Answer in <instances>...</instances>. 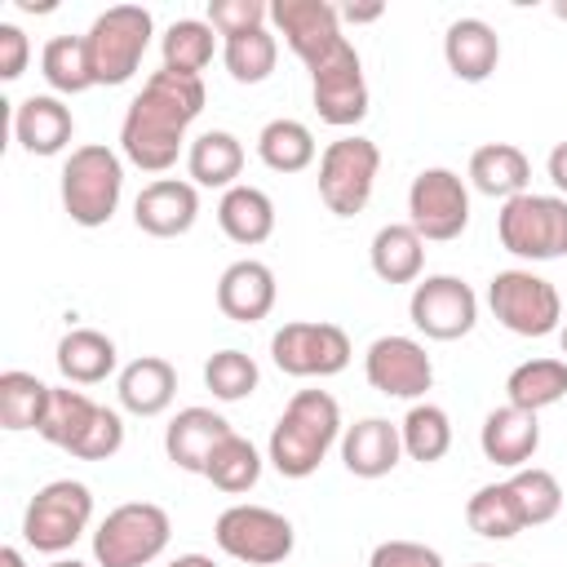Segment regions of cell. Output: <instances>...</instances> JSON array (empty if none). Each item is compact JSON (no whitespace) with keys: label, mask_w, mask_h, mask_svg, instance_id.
<instances>
[{"label":"cell","mask_w":567,"mask_h":567,"mask_svg":"<svg viewBox=\"0 0 567 567\" xmlns=\"http://www.w3.org/2000/svg\"><path fill=\"white\" fill-rule=\"evenodd\" d=\"M208 93L199 75L182 71H151L142 93L128 102L124 124H120V151L133 168L142 173H168L186 146V128L199 120Z\"/></svg>","instance_id":"cell-1"},{"label":"cell","mask_w":567,"mask_h":567,"mask_svg":"<svg viewBox=\"0 0 567 567\" xmlns=\"http://www.w3.org/2000/svg\"><path fill=\"white\" fill-rule=\"evenodd\" d=\"M332 443H341L337 399L328 390H297L270 430L266 461L284 478H310L323 465V456L332 452Z\"/></svg>","instance_id":"cell-2"},{"label":"cell","mask_w":567,"mask_h":567,"mask_svg":"<svg viewBox=\"0 0 567 567\" xmlns=\"http://www.w3.org/2000/svg\"><path fill=\"white\" fill-rule=\"evenodd\" d=\"M155 35V18L142 4H111L106 13H97L84 31V49H89V71H93V89L106 84H128L151 49Z\"/></svg>","instance_id":"cell-3"},{"label":"cell","mask_w":567,"mask_h":567,"mask_svg":"<svg viewBox=\"0 0 567 567\" xmlns=\"http://www.w3.org/2000/svg\"><path fill=\"white\" fill-rule=\"evenodd\" d=\"M124 195V159L102 146V142H84L66 155L62 164V208L75 226L97 230L115 217Z\"/></svg>","instance_id":"cell-4"},{"label":"cell","mask_w":567,"mask_h":567,"mask_svg":"<svg viewBox=\"0 0 567 567\" xmlns=\"http://www.w3.org/2000/svg\"><path fill=\"white\" fill-rule=\"evenodd\" d=\"M173 523L168 509L155 501H124L115 505L93 532V563L97 567H151L168 549Z\"/></svg>","instance_id":"cell-5"},{"label":"cell","mask_w":567,"mask_h":567,"mask_svg":"<svg viewBox=\"0 0 567 567\" xmlns=\"http://www.w3.org/2000/svg\"><path fill=\"white\" fill-rule=\"evenodd\" d=\"M496 239L518 261H558L567 257V199L523 190L501 204Z\"/></svg>","instance_id":"cell-6"},{"label":"cell","mask_w":567,"mask_h":567,"mask_svg":"<svg viewBox=\"0 0 567 567\" xmlns=\"http://www.w3.org/2000/svg\"><path fill=\"white\" fill-rule=\"evenodd\" d=\"M93 523V492L75 478H53L44 483L22 514V540L35 554H53L62 558Z\"/></svg>","instance_id":"cell-7"},{"label":"cell","mask_w":567,"mask_h":567,"mask_svg":"<svg viewBox=\"0 0 567 567\" xmlns=\"http://www.w3.org/2000/svg\"><path fill=\"white\" fill-rule=\"evenodd\" d=\"M487 310L514 337H549L563 328V297L536 270H496L487 284Z\"/></svg>","instance_id":"cell-8"},{"label":"cell","mask_w":567,"mask_h":567,"mask_svg":"<svg viewBox=\"0 0 567 567\" xmlns=\"http://www.w3.org/2000/svg\"><path fill=\"white\" fill-rule=\"evenodd\" d=\"M381 173V151L372 137L346 133L323 146L319 155V199L332 217H354L368 208L372 186Z\"/></svg>","instance_id":"cell-9"},{"label":"cell","mask_w":567,"mask_h":567,"mask_svg":"<svg viewBox=\"0 0 567 567\" xmlns=\"http://www.w3.org/2000/svg\"><path fill=\"white\" fill-rule=\"evenodd\" d=\"M213 540L226 558L235 563H248V567H279L292 545H297V532L292 523L279 514V509H266V505H230L217 514L213 523Z\"/></svg>","instance_id":"cell-10"},{"label":"cell","mask_w":567,"mask_h":567,"mask_svg":"<svg viewBox=\"0 0 567 567\" xmlns=\"http://www.w3.org/2000/svg\"><path fill=\"white\" fill-rule=\"evenodd\" d=\"M350 337L346 328L337 323H323V319H292L284 323L275 337H270V359L284 377H297V381H323V377H337L350 368Z\"/></svg>","instance_id":"cell-11"},{"label":"cell","mask_w":567,"mask_h":567,"mask_svg":"<svg viewBox=\"0 0 567 567\" xmlns=\"http://www.w3.org/2000/svg\"><path fill=\"white\" fill-rule=\"evenodd\" d=\"M408 226L430 244H452L470 226V190L452 168H421L408 186Z\"/></svg>","instance_id":"cell-12"},{"label":"cell","mask_w":567,"mask_h":567,"mask_svg":"<svg viewBox=\"0 0 567 567\" xmlns=\"http://www.w3.org/2000/svg\"><path fill=\"white\" fill-rule=\"evenodd\" d=\"M408 319L430 341H461L478 323V297L461 275H425L412 284Z\"/></svg>","instance_id":"cell-13"},{"label":"cell","mask_w":567,"mask_h":567,"mask_svg":"<svg viewBox=\"0 0 567 567\" xmlns=\"http://www.w3.org/2000/svg\"><path fill=\"white\" fill-rule=\"evenodd\" d=\"M310 102L332 128H354L368 115V80L350 40H341L319 66H310Z\"/></svg>","instance_id":"cell-14"},{"label":"cell","mask_w":567,"mask_h":567,"mask_svg":"<svg viewBox=\"0 0 567 567\" xmlns=\"http://www.w3.org/2000/svg\"><path fill=\"white\" fill-rule=\"evenodd\" d=\"M363 377L385 399H421L434 385V363L416 337H377L363 354Z\"/></svg>","instance_id":"cell-15"},{"label":"cell","mask_w":567,"mask_h":567,"mask_svg":"<svg viewBox=\"0 0 567 567\" xmlns=\"http://www.w3.org/2000/svg\"><path fill=\"white\" fill-rule=\"evenodd\" d=\"M270 22L279 27L284 44L310 66H319L346 35H341V9L328 0H275Z\"/></svg>","instance_id":"cell-16"},{"label":"cell","mask_w":567,"mask_h":567,"mask_svg":"<svg viewBox=\"0 0 567 567\" xmlns=\"http://www.w3.org/2000/svg\"><path fill=\"white\" fill-rule=\"evenodd\" d=\"M199 217V186L182 177H155L133 199V221L151 239H177Z\"/></svg>","instance_id":"cell-17"},{"label":"cell","mask_w":567,"mask_h":567,"mask_svg":"<svg viewBox=\"0 0 567 567\" xmlns=\"http://www.w3.org/2000/svg\"><path fill=\"white\" fill-rule=\"evenodd\" d=\"M275 297H279V284H275V270L257 257H239L221 270L217 279V310L230 319V323H257L275 310Z\"/></svg>","instance_id":"cell-18"},{"label":"cell","mask_w":567,"mask_h":567,"mask_svg":"<svg viewBox=\"0 0 567 567\" xmlns=\"http://www.w3.org/2000/svg\"><path fill=\"white\" fill-rule=\"evenodd\" d=\"M478 447H483V456H487L492 465H501V470H523V465H532V456H536V447H540V421H536V412H523V408H514V403L492 408V412L483 416V425H478Z\"/></svg>","instance_id":"cell-19"},{"label":"cell","mask_w":567,"mask_h":567,"mask_svg":"<svg viewBox=\"0 0 567 567\" xmlns=\"http://www.w3.org/2000/svg\"><path fill=\"white\" fill-rule=\"evenodd\" d=\"M13 137L27 155H62L75 137V115L58 93H31L13 106Z\"/></svg>","instance_id":"cell-20"},{"label":"cell","mask_w":567,"mask_h":567,"mask_svg":"<svg viewBox=\"0 0 567 567\" xmlns=\"http://www.w3.org/2000/svg\"><path fill=\"white\" fill-rule=\"evenodd\" d=\"M341 465L354 478H385L403 456V434L385 416H363L341 430Z\"/></svg>","instance_id":"cell-21"},{"label":"cell","mask_w":567,"mask_h":567,"mask_svg":"<svg viewBox=\"0 0 567 567\" xmlns=\"http://www.w3.org/2000/svg\"><path fill=\"white\" fill-rule=\"evenodd\" d=\"M230 434H235V425H230L221 412H213V408H182V412L168 421V430H164V452H168V461H173L177 470L204 474L213 447H217L221 439H230Z\"/></svg>","instance_id":"cell-22"},{"label":"cell","mask_w":567,"mask_h":567,"mask_svg":"<svg viewBox=\"0 0 567 567\" xmlns=\"http://www.w3.org/2000/svg\"><path fill=\"white\" fill-rule=\"evenodd\" d=\"M443 62L456 80L483 84L501 62V35L483 18H456L443 35Z\"/></svg>","instance_id":"cell-23"},{"label":"cell","mask_w":567,"mask_h":567,"mask_svg":"<svg viewBox=\"0 0 567 567\" xmlns=\"http://www.w3.org/2000/svg\"><path fill=\"white\" fill-rule=\"evenodd\" d=\"M115 394H120V408L133 412V416H159L168 412L173 394H177V368L159 354H142L133 363L120 368V381H115Z\"/></svg>","instance_id":"cell-24"},{"label":"cell","mask_w":567,"mask_h":567,"mask_svg":"<svg viewBox=\"0 0 567 567\" xmlns=\"http://www.w3.org/2000/svg\"><path fill=\"white\" fill-rule=\"evenodd\" d=\"M217 226L230 244L239 248H257L275 235V199L261 190V186H230L221 190V204H217Z\"/></svg>","instance_id":"cell-25"},{"label":"cell","mask_w":567,"mask_h":567,"mask_svg":"<svg viewBox=\"0 0 567 567\" xmlns=\"http://www.w3.org/2000/svg\"><path fill=\"white\" fill-rule=\"evenodd\" d=\"M53 359H58V372H62L66 385H97V381H106L115 372L120 350L97 328H71L58 341V354Z\"/></svg>","instance_id":"cell-26"},{"label":"cell","mask_w":567,"mask_h":567,"mask_svg":"<svg viewBox=\"0 0 567 567\" xmlns=\"http://www.w3.org/2000/svg\"><path fill=\"white\" fill-rule=\"evenodd\" d=\"M186 173L195 186H208V190H230L239 186L235 177L244 173V142L226 128H208L199 133L190 146H186Z\"/></svg>","instance_id":"cell-27"},{"label":"cell","mask_w":567,"mask_h":567,"mask_svg":"<svg viewBox=\"0 0 567 567\" xmlns=\"http://www.w3.org/2000/svg\"><path fill=\"white\" fill-rule=\"evenodd\" d=\"M470 182L478 195H492V199H514L527 190L532 182V164L527 155L514 146V142H487L470 155Z\"/></svg>","instance_id":"cell-28"},{"label":"cell","mask_w":567,"mask_h":567,"mask_svg":"<svg viewBox=\"0 0 567 567\" xmlns=\"http://www.w3.org/2000/svg\"><path fill=\"white\" fill-rule=\"evenodd\" d=\"M368 261L381 284H416L425 270V239L408 221H390L372 235Z\"/></svg>","instance_id":"cell-29"},{"label":"cell","mask_w":567,"mask_h":567,"mask_svg":"<svg viewBox=\"0 0 567 567\" xmlns=\"http://www.w3.org/2000/svg\"><path fill=\"white\" fill-rule=\"evenodd\" d=\"M465 523H470V532H478L483 540H514V536L527 527V518H523V509H518V496H514L509 478H505V483H483V487L465 501Z\"/></svg>","instance_id":"cell-30"},{"label":"cell","mask_w":567,"mask_h":567,"mask_svg":"<svg viewBox=\"0 0 567 567\" xmlns=\"http://www.w3.org/2000/svg\"><path fill=\"white\" fill-rule=\"evenodd\" d=\"M505 399L523 412H540L567 399V359H527L505 377Z\"/></svg>","instance_id":"cell-31"},{"label":"cell","mask_w":567,"mask_h":567,"mask_svg":"<svg viewBox=\"0 0 567 567\" xmlns=\"http://www.w3.org/2000/svg\"><path fill=\"white\" fill-rule=\"evenodd\" d=\"M319 146H315V133L301 124V120H270L261 133H257V159L270 168V173H306L315 164Z\"/></svg>","instance_id":"cell-32"},{"label":"cell","mask_w":567,"mask_h":567,"mask_svg":"<svg viewBox=\"0 0 567 567\" xmlns=\"http://www.w3.org/2000/svg\"><path fill=\"white\" fill-rule=\"evenodd\" d=\"M97 408H102V403H93L84 390H71V385H53V390H49V408H44V421H40V430H35V434H40L44 443H53V447L71 452V447L80 443V434L93 425Z\"/></svg>","instance_id":"cell-33"},{"label":"cell","mask_w":567,"mask_h":567,"mask_svg":"<svg viewBox=\"0 0 567 567\" xmlns=\"http://www.w3.org/2000/svg\"><path fill=\"white\" fill-rule=\"evenodd\" d=\"M49 390L35 372H22V368H9L0 372V425L22 434V430H40L44 421V408H49Z\"/></svg>","instance_id":"cell-34"},{"label":"cell","mask_w":567,"mask_h":567,"mask_svg":"<svg viewBox=\"0 0 567 567\" xmlns=\"http://www.w3.org/2000/svg\"><path fill=\"white\" fill-rule=\"evenodd\" d=\"M261 465H266L261 452H257L244 434H230V439H221V443L213 447V456H208V465H204V478H208L217 492H226V496H244V492L257 487Z\"/></svg>","instance_id":"cell-35"},{"label":"cell","mask_w":567,"mask_h":567,"mask_svg":"<svg viewBox=\"0 0 567 567\" xmlns=\"http://www.w3.org/2000/svg\"><path fill=\"white\" fill-rule=\"evenodd\" d=\"M40 75L58 97H75L84 89H93V71H89V49L84 35H53L40 49Z\"/></svg>","instance_id":"cell-36"},{"label":"cell","mask_w":567,"mask_h":567,"mask_svg":"<svg viewBox=\"0 0 567 567\" xmlns=\"http://www.w3.org/2000/svg\"><path fill=\"white\" fill-rule=\"evenodd\" d=\"M217 53V35L204 18H177L164 35H159V58L168 71H182V75H199Z\"/></svg>","instance_id":"cell-37"},{"label":"cell","mask_w":567,"mask_h":567,"mask_svg":"<svg viewBox=\"0 0 567 567\" xmlns=\"http://www.w3.org/2000/svg\"><path fill=\"white\" fill-rule=\"evenodd\" d=\"M399 434H403V456H412L421 465L443 461L452 447V421L439 403H412L408 416L399 421Z\"/></svg>","instance_id":"cell-38"},{"label":"cell","mask_w":567,"mask_h":567,"mask_svg":"<svg viewBox=\"0 0 567 567\" xmlns=\"http://www.w3.org/2000/svg\"><path fill=\"white\" fill-rule=\"evenodd\" d=\"M221 62L235 84H261V80H270L275 62H279V40L266 27L248 31V35H230V40H221Z\"/></svg>","instance_id":"cell-39"},{"label":"cell","mask_w":567,"mask_h":567,"mask_svg":"<svg viewBox=\"0 0 567 567\" xmlns=\"http://www.w3.org/2000/svg\"><path fill=\"white\" fill-rule=\"evenodd\" d=\"M257 381H261V372H257L252 354H244V350H217V354H208V363H204V385L213 390L217 403H239V399H248V394L257 390Z\"/></svg>","instance_id":"cell-40"},{"label":"cell","mask_w":567,"mask_h":567,"mask_svg":"<svg viewBox=\"0 0 567 567\" xmlns=\"http://www.w3.org/2000/svg\"><path fill=\"white\" fill-rule=\"evenodd\" d=\"M509 487H514V496H518V509H523L527 527H540V523L558 518V509H563V487H558V478H554L549 470L523 465V470L509 474Z\"/></svg>","instance_id":"cell-41"},{"label":"cell","mask_w":567,"mask_h":567,"mask_svg":"<svg viewBox=\"0 0 567 567\" xmlns=\"http://www.w3.org/2000/svg\"><path fill=\"white\" fill-rule=\"evenodd\" d=\"M266 18H270V4H266V0H208V27H213L221 40L261 31Z\"/></svg>","instance_id":"cell-42"},{"label":"cell","mask_w":567,"mask_h":567,"mask_svg":"<svg viewBox=\"0 0 567 567\" xmlns=\"http://www.w3.org/2000/svg\"><path fill=\"white\" fill-rule=\"evenodd\" d=\"M120 447H124V416L102 403L97 416H93V425H89V430L80 434V443L71 447V456H80V461H111Z\"/></svg>","instance_id":"cell-43"},{"label":"cell","mask_w":567,"mask_h":567,"mask_svg":"<svg viewBox=\"0 0 567 567\" xmlns=\"http://www.w3.org/2000/svg\"><path fill=\"white\" fill-rule=\"evenodd\" d=\"M368 567H447L439 549L421 545V540H381L368 554Z\"/></svg>","instance_id":"cell-44"},{"label":"cell","mask_w":567,"mask_h":567,"mask_svg":"<svg viewBox=\"0 0 567 567\" xmlns=\"http://www.w3.org/2000/svg\"><path fill=\"white\" fill-rule=\"evenodd\" d=\"M27 62H31V40H27V31L13 27V22H0V80H4V84L18 80V75L27 71Z\"/></svg>","instance_id":"cell-45"},{"label":"cell","mask_w":567,"mask_h":567,"mask_svg":"<svg viewBox=\"0 0 567 567\" xmlns=\"http://www.w3.org/2000/svg\"><path fill=\"white\" fill-rule=\"evenodd\" d=\"M545 173H549L554 190L567 199V142H558V146L549 151V159H545Z\"/></svg>","instance_id":"cell-46"},{"label":"cell","mask_w":567,"mask_h":567,"mask_svg":"<svg viewBox=\"0 0 567 567\" xmlns=\"http://www.w3.org/2000/svg\"><path fill=\"white\" fill-rule=\"evenodd\" d=\"M385 13V4H341V22H377Z\"/></svg>","instance_id":"cell-47"},{"label":"cell","mask_w":567,"mask_h":567,"mask_svg":"<svg viewBox=\"0 0 567 567\" xmlns=\"http://www.w3.org/2000/svg\"><path fill=\"white\" fill-rule=\"evenodd\" d=\"M168 567H217V563H213L208 554H177Z\"/></svg>","instance_id":"cell-48"},{"label":"cell","mask_w":567,"mask_h":567,"mask_svg":"<svg viewBox=\"0 0 567 567\" xmlns=\"http://www.w3.org/2000/svg\"><path fill=\"white\" fill-rule=\"evenodd\" d=\"M0 567H27V558H22V549H13V545H4V549H0Z\"/></svg>","instance_id":"cell-49"},{"label":"cell","mask_w":567,"mask_h":567,"mask_svg":"<svg viewBox=\"0 0 567 567\" xmlns=\"http://www.w3.org/2000/svg\"><path fill=\"white\" fill-rule=\"evenodd\" d=\"M49 567H89V563H80V558H53Z\"/></svg>","instance_id":"cell-50"},{"label":"cell","mask_w":567,"mask_h":567,"mask_svg":"<svg viewBox=\"0 0 567 567\" xmlns=\"http://www.w3.org/2000/svg\"><path fill=\"white\" fill-rule=\"evenodd\" d=\"M554 18H563V22H567V0H558V4H554Z\"/></svg>","instance_id":"cell-51"},{"label":"cell","mask_w":567,"mask_h":567,"mask_svg":"<svg viewBox=\"0 0 567 567\" xmlns=\"http://www.w3.org/2000/svg\"><path fill=\"white\" fill-rule=\"evenodd\" d=\"M558 346H563V354H567V319H563V328H558Z\"/></svg>","instance_id":"cell-52"},{"label":"cell","mask_w":567,"mask_h":567,"mask_svg":"<svg viewBox=\"0 0 567 567\" xmlns=\"http://www.w3.org/2000/svg\"><path fill=\"white\" fill-rule=\"evenodd\" d=\"M474 567H492V563H474Z\"/></svg>","instance_id":"cell-53"}]
</instances>
